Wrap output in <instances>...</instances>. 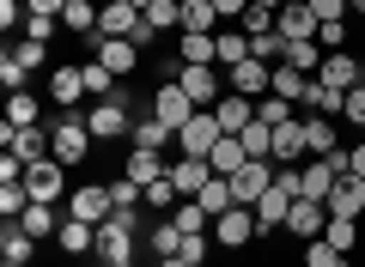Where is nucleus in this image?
Masks as SVG:
<instances>
[{"label":"nucleus","instance_id":"5701e85b","mask_svg":"<svg viewBox=\"0 0 365 267\" xmlns=\"http://www.w3.org/2000/svg\"><path fill=\"white\" fill-rule=\"evenodd\" d=\"M79 98H86V73L79 67H55L49 73V103L55 110H79Z\"/></svg>","mask_w":365,"mask_h":267},{"label":"nucleus","instance_id":"37998d69","mask_svg":"<svg viewBox=\"0 0 365 267\" xmlns=\"http://www.w3.org/2000/svg\"><path fill=\"white\" fill-rule=\"evenodd\" d=\"M237 140H244V152H250V158H268V152H274V127H268V122H250Z\"/></svg>","mask_w":365,"mask_h":267},{"label":"nucleus","instance_id":"774afa93","mask_svg":"<svg viewBox=\"0 0 365 267\" xmlns=\"http://www.w3.org/2000/svg\"><path fill=\"white\" fill-rule=\"evenodd\" d=\"M359 85H365V67H359Z\"/></svg>","mask_w":365,"mask_h":267},{"label":"nucleus","instance_id":"7ed1b4c3","mask_svg":"<svg viewBox=\"0 0 365 267\" xmlns=\"http://www.w3.org/2000/svg\"><path fill=\"white\" fill-rule=\"evenodd\" d=\"M220 140H225V127H220V115H213V110H195L189 122L177 127V152L182 158H207Z\"/></svg>","mask_w":365,"mask_h":267},{"label":"nucleus","instance_id":"72a5a7b5","mask_svg":"<svg viewBox=\"0 0 365 267\" xmlns=\"http://www.w3.org/2000/svg\"><path fill=\"white\" fill-rule=\"evenodd\" d=\"M61 25L73 31V37H98V0H67Z\"/></svg>","mask_w":365,"mask_h":267},{"label":"nucleus","instance_id":"bf43d9fd","mask_svg":"<svg viewBox=\"0 0 365 267\" xmlns=\"http://www.w3.org/2000/svg\"><path fill=\"white\" fill-rule=\"evenodd\" d=\"M19 37H37V43H49L55 37V19H25V31Z\"/></svg>","mask_w":365,"mask_h":267},{"label":"nucleus","instance_id":"79ce46f5","mask_svg":"<svg viewBox=\"0 0 365 267\" xmlns=\"http://www.w3.org/2000/svg\"><path fill=\"white\" fill-rule=\"evenodd\" d=\"M292 115H299V103H287V98H256V122H268V127H280V122H292Z\"/></svg>","mask_w":365,"mask_h":267},{"label":"nucleus","instance_id":"de8ad7c7","mask_svg":"<svg viewBox=\"0 0 365 267\" xmlns=\"http://www.w3.org/2000/svg\"><path fill=\"white\" fill-rule=\"evenodd\" d=\"M237 31H244V37H268L274 31V6H250V13L237 19Z\"/></svg>","mask_w":365,"mask_h":267},{"label":"nucleus","instance_id":"6ab92c4d","mask_svg":"<svg viewBox=\"0 0 365 267\" xmlns=\"http://www.w3.org/2000/svg\"><path fill=\"white\" fill-rule=\"evenodd\" d=\"M323 206H329V219H359L365 213V177H341Z\"/></svg>","mask_w":365,"mask_h":267},{"label":"nucleus","instance_id":"ddd939ff","mask_svg":"<svg viewBox=\"0 0 365 267\" xmlns=\"http://www.w3.org/2000/svg\"><path fill=\"white\" fill-rule=\"evenodd\" d=\"M61 177H67V164L61 158H43V164H25V189H31V201H61Z\"/></svg>","mask_w":365,"mask_h":267},{"label":"nucleus","instance_id":"a211bd4d","mask_svg":"<svg viewBox=\"0 0 365 267\" xmlns=\"http://www.w3.org/2000/svg\"><path fill=\"white\" fill-rule=\"evenodd\" d=\"M304 152H311V146H304V122H299V115L274 127V152H268V158H274L280 170H287V164H304Z\"/></svg>","mask_w":365,"mask_h":267},{"label":"nucleus","instance_id":"dca6fc26","mask_svg":"<svg viewBox=\"0 0 365 267\" xmlns=\"http://www.w3.org/2000/svg\"><path fill=\"white\" fill-rule=\"evenodd\" d=\"M177 61L213 67V61H220V31H177Z\"/></svg>","mask_w":365,"mask_h":267},{"label":"nucleus","instance_id":"f704fd0d","mask_svg":"<svg viewBox=\"0 0 365 267\" xmlns=\"http://www.w3.org/2000/svg\"><path fill=\"white\" fill-rule=\"evenodd\" d=\"M19 225H25L31 237H37V243H43V237H55V231H61V225H55V206H49V201H31L25 213H19Z\"/></svg>","mask_w":365,"mask_h":267},{"label":"nucleus","instance_id":"052dcab7","mask_svg":"<svg viewBox=\"0 0 365 267\" xmlns=\"http://www.w3.org/2000/svg\"><path fill=\"white\" fill-rule=\"evenodd\" d=\"M347 152H353V177H365V140H359V146H347Z\"/></svg>","mask_w":365,"mask_h":267},{"label":"nucleus","instance_id":"a19ab883","mask_svg":"<svg viewBox=\"0 0 365 267\" xmlns=\"http://www.w3.org/2000/svg\"><path fill=\"white\" fill-rule=\"evenodd\" d=\"M13 55H19V67H25V73H43V67H49V43H37V37H19Z\"/></svg>","mask_w":365,"mask_h":267},{"label":"nucleus","instance_id":"f3484780","mask_svg":"<svg viewBox=\"0 0 365 267\" xmlns=\"http://www.w3.org/2000/svg\"><path fill=\"white\" fill-rule=\"evenodd\" d=\"M292 201H299V194H292L287 182L274 177V189L256 201V225H262V231H287V213H292Z\"/></svg>","mask_w":365,"mask_h":267},{"label":"nucleus","instance_id":"f03ea898","mask_svg":"<svg viewBox=\"0 0 365 267\" xmlns=\"http://www.w3.org/2000/svg\"><path fill=\"white\" fill-rule=\"evenodd\" d=\"M86 127H91V140H128V134H134L128 98H91V110H86Z\"/></svg>","mask_w":365,"mask_h":267},{"label":"nucleus","instance_id":"f257e3e1","mask_svg":"<svg viewBox=\"0 0 365 267\" xmlns=\"http://www.w3.org/2000/svg\"><path fill=\"white\" fill-rule=\"evenodd\" d=\"M49 127H55V158H61L67 170H79V164H86V152H91V127H86V115H79V110H61Z\"/></svg>","mask_w":365,"mask_h":267},{"label":"nucleus","instance_id":"2f4dec72","mask_svg":"<svg viewBox=\"0 0 365 267\" xmlns=\"http://www.w3.org/2000/svg\"><path fill=\"white\" fill-rule=\"evenodd\" d=\"M207 164H213V177H237V170L250 164V152H244V140H237V134H225V140L207 152Z\"/></svg>","mask_w":365,"mask_h":267},{"label":"nucleus","instance_id":"cd10ccee","mask_svg":"<svg viewBox=\"0 0 365 267\" xmlns=\"http://www.w3.org/2000/svg\"><path fill=\"white\" fill-rule=\"evenodd\" d=\"M274 31H280L287 43H299V37H317L323 25H317L311 6H280V13H274Z\"/></svg>","mask_w":365,"mask_h":267},{"label":"nucleus","instance_id":"a878e982","mask_svg":"<svg viewBox=\"0 0 365 267\" xmlns=\"http://www.w3.org/2000/svg\"><path fill=\"white\" fill-rule=\"evenodd\" d=\"M55 243H61V255H91V249H98V225H86V219L67 213L61 231H55Z\"/></svg>","mask_w":365,"mask_h":267},{"label":"nucleus","instance_id":"4468645a","mask_svg":"<svg viewBox=\"0 0 365 267\" xmlns=\"http://www.w3.org/2000/svg\"><path fill=\"white\" fill-rule=\"evenodd\" d=\"M134 249H140V237H128V231H116V225H98V261L104 267H134Z\"/></svg>","mask_w":365,"mask_h":267},{"label":"nucleus","instance_id":"0eeeda50","mask_svg":"<svg viewBox=\"0 0 365 267\" xmlns=\"http://www.w3.org/2000/svg\"><path fill=\"white\" fill-rule=\"evenodd\" d=\"M67 213L86 219V225H104V219L116 213V201H110V182H79V189L67 194Z\"/></svg>","mask_w":365,"mask_h":267},{"label":"nucleus","instance_id":"338daca9","mask_svg":"<svg viewBox=\"0 0 365 267\" xmlns=\"http://www.w3.org/2000/svg\"><path fill=\"white\" fill-rule=\"evenodd\" d=\"M134 6H140V13H146V6H153V0H134Z\"/></svg>","mask_w":365,"mask_h":267},{"label":"nucleus","instance_id":"680f3d73","mask_svg":"<svg viewBox=\"0 0 365 267\" xmlns=\"http://www.w3.org/2000/svg\"><path fill=\"white\" fill-rule=\"evenodd\" d=\"M153 267H195V261H182V255H165V261H153Z\"/></svg>","mask_w":365,"mask_h":267},{"label":"nucleus","instance_id":"423d86ee","mask_svg":"<svg viewBox=\"0 0 365 267\" xmlns=\"http://www.w3.org/2000/svg\"><path fill=\"white\" fill-rule=\"evenodd\" d=\"M274 177H280V164H274V158H250V164L232 177V201H237V206H256L262 194L274 189Z\"/></svg>","mask_w":365,"mask_h":267},{"label":"nucleus","instance_id":"e2e57ef3","mask_svg":"<svg viewBox=\"0 0 365 267\" xmlns=\"http://www.w3.org/2000/svg\"><path fill=\"white\" fill-rule=\"evenodd\" d=\"M347 6H353V19H365V0H347Z\"/></svg>","mask_w":365,"mask_h":267},{"label":"nucleus","instance_id":"393cba45","mask_svg":"<svg viewBox=\"0 0 365 267\" xmlns=\"http://www.w3.org/2000/svg\"><path fill=\"white\" fill-rule=\"evenodd\" d=\"M359 67H365V61H353L347 49H335V55H323L317 79H323V85H335V91H353V85H359Z\"/></svg>","mask_w":365,"mask_h":267},{"label":"nucleus","instance_id":"c9c22d12","mask_svg":"<svg viewBox=\"0 0 365 267\" xmlns=\"http://www.w3.org/2000/svg\"><path fill=\"white\" fill-rule=\"evenodd\" d=\"M195 201L207 206V219H220V213H232V206H237V201H232V177H213L207 189L195 194Z\"/></svg>","mask_w":365,"mask_h":267},{"label":"nucleus","instance_id":"09e8293b","mask_svg":"<svg viewBox=\"0 0 365 267\" xmlns=\"http://www.w3.org/2000/svg\"><path fill=\"white\" fill-rule=\"evenodd\" d=\"M304 267H347V255H341V249H329V243L317 237V243H304Z\"/></svg>","mask_w":365,"mask_h":267},{"label":"nucleus","instance_id":"603ef678","mask_svg":"<svg viewBox=\"0 0 365 267\" xmlns=\"http://www.w3.org/2000/svg\"><path fill=\"white\" fill-rule=\"evenodd\" d=\"M182 261H195V267H207V231H182Z\"/></svg>","mask_w":365,"mask_h":267},{"label":"nucleus","instance_id":"39448f33","mask_svg":"<svg viewBox=\"0 0 365 267\" xmlns=\"http://www.w3.org/2000/svg\"><path fill=\"white\" fill-rule=\"evenodd\" d=\"M177 85L189 91L195 110H213V103L225 98V73H220V67H189V61H182V67H177Z\"/></svg>","mask_w":365,"mask_h":267},{"label":"nucleus","instance_id":"20e7f679","mask_svg":"<svg viewBox=\"0 0 365 267\" xmlns=\"http://www.w3.org/2000/svg\"><path fill=\"white\" fill-rule=\"evenodd\" d=\"M0 140H6V152H13L19 164L55 158V127H0Z\"/></svg>","mask_w":365,"mask_h":267},{"label":"nucleus","instance_id":"0e129e2a","mask_svg":"<svg viewBox=\"0 0 365 267\" xmlns=\"http://www.w3.org/2000/svg\"><path fill=\"white\" fill-rule=\"evenodd\" d=\"M250 6H274V13H280V0H250Z\"/></svg>","mask_w":365,"mask_h":267},{"label":"nucleus","instance_id":"f8f14e48","mask_svg":"<svg viewBox=\"0 0 365 267\" xmlns=\"http://www.w3.org/2000/svg\"><path fill=\"white\" fill-rule=\"evenodd\" d=\"M140 6L134 0H98V37H134L140 31Z\"/></svg>","mask_w":365,"mask_h":267},{"label":"nucleus","instance_id":"473e14b6","mask_svg":"<svg viewBox=\"0 0 365 267\" xmlns=\"http://www.w3.org/2000/svg\"><path fill=\"white\" fill-rule=\"evenodd\" d=\"M6 127H43V103L31 91H13L6 98Z\"/></svg>","mask_w":365,"mask_h":267},{"label":"nucleus","instance_id":"b1692460","mask_svg":"<svg viewBox=\"0 0 365 267\" xmlns=\"http://www.w3.org/2000/svg\"><path fill=\"white\" fill-rule=\"evenodd\" d=\"M299 122H304V146H311V158H329V152H341V134H335V122H329V115H304L299 110Z\"/></svg>","mask_w":365,"mask_h":267},{"label":"nucleus","instance_id":"7c9ffc66","mask_svg":"<svg viewBox=\"0 0 365 267\" xmlns=\"http://www.w3.org/2000/svg\"><path fill=\"white\" fill-rule=\"evenodd\" d=\"M170 140H177V134H170V127L165 122H158V115L153 110H146L140 115V122H134V134H128V146H140V152H165V146Z\"/></svg>","mask_w":365,"mask_h":267},{"label":"nucleus","instance_id":"e433bc0d","mask_svg":"<svg viewBox=\"0 0 365 267\" xmlns=\"http://www.w3.org/2000/svg\"><path fill=\"white\" fill-rule=\"evenodd\" d=\"M79 73H86V98H116V73H110L104 61H98V55H91V61H79Z\"/></svg>","mask_w":365,"mask_h":267},{"label":"nucleus","instance_id":"2eb2a0df","mask_svg":"<svg viewBox=\"0 0 365 267\" xmlns=\"http://www.w3.org/2000/svg\"><path fill=\"white\" fill-rule=\"evenodd\" d=\"M287 231H292L299 243H317V237L329 231V206H323V201H292V213H287Z\"/></svg>","mask_w":365,"mask_h":267},{"label":"nucleus","instance_id":"c756f323","mask_svg":"<svg viewBox=\"0 0 365 267\" xmlns=\"http://www.w3.org/2000/svg\"><path fill=\"white\" fill-rule=\"evenodd\" d=\"M122 177H134L146 189V182H158V177H170V164L158 152H140V146H128V158H122Z\"/></svg>","mask_w":365,"mask_h":267},{"label":"nucleus","instance_id":"4c0bfd02","mask_svg":"<svg viewBox=\"0 0 365 267\" xmlns=\"http://www.w3.org/2000/svg\"><path fill=\"white\" fill-rule=\"evenodd\" d=\"M323 243H329V249H341V255H353V249H359V219H329Z\"/></svg>","mask_w":365,"mask_h":267},{"label":"nucleus","instance_id":"13d9d810","mask_svg":"<svg viewBox=\"0 0 365 267\" xmlns=\"http://www.w3.org/2000/svg\"><path fill=\"white\" fill-rule=\"evenodd\" d=\"M31 6V19H61L67 13V0H25Z\"/></svg>","mask_w":365,"mask_h":267},{"label":"nucleus","instance_id":"bb28decb","mask_svg":"<svg viewBox=\"0 0 365 267\" xmlns=\"http://www.w3.org/2000/svg\"><path fill=\"white\" fill-rule=\"evenodd\" d=\"M311 85H317V79L299 73V67H287V61L274 67V98H287V103H299V110H304V103H311Z\"/></svg>","mask_w":365,"mask_h":267},{"label":"nucleus","instance_id":"412c9836","mask_svg":"<svg viewBox=\"0 0 365 267\" xmlns=\"http://www.w3.org/2000/svg\"><path fill=\"white\" fill-rule=\"evenodd\" d=\"M0 255H6V267H31V255H37V237H31L19 219H6V225H0Z\"/></svg>","mask_w":365,"mask_h":267},{"label":"nucleus","instance_id":"58836bf2","mask_svg":"<svg viewBox=\"0 0 365 267\" xmlns=\"http://www.w3.org/2000/svg\"><path fill=\"white\" fill-rule=\"evenodd\" d=\"M237 61H250V37H244V31H220V61H213V67L225 73V67H237Z\"/></svg>","mask_w":365,"mask_h":267},{"label":"nucleus","instance_id":"5fc2aeb1","mask_svg":"<svg viewBox=\"0 0 365 267\" xmlns=\"http://www.w3.org/2000/svg\"><path fill=\"white\" fill-rule=\"evenodd\" d=\"M317 43H323L329 55H335V49H347V19H335V25H323V31H317Z\"/></svg>","mask_w":365,"mask_h":267},{"label":"nucleus","instance_id":"9b49d317","mask_svg":"<svg viewBox=\"0 0 365 267\" xmlns=\"http://www.w3.org/2000/svg\"><path fill=\"white\" fill-rule=\"evenodd\" d=\"M225 91H244V98H268V91H274V67L250 55V61L225 67Z\"/></svg>","mask_w":365,"mask_h":267},{"label":"nucleus","instance_id":"49530a36","mask_svg":"<svg viewBox=\"0 0 365 267\" xmlns=\"http://www.w3.org/2000/svg\"><path fill=\"white\" fill-rule=\"evenodd\" d=\"M25 206H31V189H25V182H0V213L19 219Z\"/></svg>","mask_w":365,"mask_h":267},{"label":"nucleus","instance_id":"a18cd8bd","mask_svg":"<svg viewBox=\"0 0 365 267\" xmlns=\"http://www.w3.org/2000/svg\"><path fill=\"white\" fill-rule=\"evenodd\" d=\"M341 103H347V91H335V85H323V79H317L304 110H317V115H341Z\"/></svg>","mask_w":365,"mask_h":267},{"label":"nucleus","instance_id":"4d7b16f0","mask_svg":"<svg viewBox=\"0 0 365 267\" xmlns=\"http://www.w3.org/2000/svg\"><path fill=\"white\" fill-rule=\"evenodd\" d=\"M213 13H220V25H232V19L250 13V0H213Z\"/></svg>","mask_w":365,"mask_h":267},{"label":"nucleus","instance_id":"8fccbe9b","mask_svg":"<svg viewBox=\"0 0 365 267\" xmlns=\"http://www.w3.org/2000/svg\"><path fill=\"white\" fill-rule=\"evenodd\" d=\"M110 201H116V206H140L146 189H140L134 177H110Z\"/></svg>","mask_w":365,"mask_h":267},{"label":"nucleus","instance_id":"69168bd1","mask_svg":"<svg viewBox=\"0 0 365 267\" xmlns=\"http://www.w3.org/2000/svg\"><path fill=\"white\" fill-rule=\"evenodd\" d=\"M280 6H311V0H280Z\"/></svg>","mask_w":365,"mask_h":267},{"label":"nucleus","instance_id":"ea45409f","mask_svg":"<svg viewBox=\"0 0 365 267\" xmlns=\"http://www.w3.org/2000/svg\"><path fill=\"white\" fill-rule=\"evenodd\" d=\"M182 31H220L213 0H182Z\"/></svg>","mask_w":365,"mask_h":267},{"label":"nucleus","instance_id":"c85d7f7f","mask_svg":"<svg viewBox=\"0 0 365 267\" xmlns=\"http://www.w3.org/2000/svg\"><path fill=\"white\" fill-rule=\"evenodd\" d=\"M146 249H153V261H165V255L182 249V231H177V219H170V213H158L153 225H146Z\"/></svg>","mask_w":365,"mask_h":267},{"label":"nucleus","instance_id":"3c124183","mask_svg":"<svg viewBox=\"0 0 365 267\" xmlns=\"http://www.w3.org/2000/svg\"><path fill=\"white\" fill-rule=\"evenodd\" d=\"M25 79H31V73L19 67V55L6 49V55H0V85H6V98H13V91H25Z\"/></svg>","mask_w":365,"mask_h":267},{"label":"nucleus","instance_id":"6e6552de","mask_svg":"<svg viewBox=\"0 0 365 267\" xmlns=\"http://www.w3.org/2000/svg\"><path fill=\"white\" fill-rule=\"evenodd\" d=\"M153 115L170 127V134H177V127L195 115V103H189V91H182L177 79H158V85H153Z\"/></svg>","mask_w":365,"mask_h":267},{"label":"nucleus","instance_id":"c03bdc74","mask_svg":"<svg viewBox=\"0 0 365 267\" xmlns=\"http://www.w3.org/2000/svg\"><path fill=\"white\" fill-rule=\"evenodd\" d=\"M170 219H177V231H207V225H213L201 201H177V206H170Z\"/></svg>","mask_w":365,"mask_h":267},{"label":"nucleus","instance_id":"1a4fd4ad","mask_svg":"<svg viewBox=\"0 0 365 267\" xmlns=\"http://www.w3.org/2000/svg\"><path fill=\"white\" fill-rule=\"evenodd\" d=\"M250 237H262L256 206H232V213H220V219H213V243H220V249H244Z\"/></svg>","mask_w":365,"mask_h":267},{"label":"nucleus","instance_id":"6e6d98bb","mask_svg":"<svg viewBox=\"0 0 365 267\" xmlns=\"http://www.w3.org/2000/svg\"><path fill=\"white\" fill-rule=\"evenodd\" d=\"M341 115H347L353 127H365V85H353V91H347V103H341Z\"/></svg>","mask_w":365,"mask_h":267},{"label":"nucleus","instance_id":"4be33fe9","mask_svg":"<svg viewBox=\"0 0 365 267\" xmlns=\"http://www.w3.org/2000/svg\"><path fill=\"white\" fill-rule=\"evenodd\" d=\"M213 115H220L225 134H244V127L256 122V98H244V91H225V98L213 103Z\"/></svg>","mask_w":365,"mask_h":267},{"label":"nucleus","instance_id":"9d476101","mask_svg":"<svg viewBox=\"0 0 365 267\" xmlns=\"http://www.w3.org/2000/svg\"><path fill=\"white\" fill-rule=\"evenodd\" d=\"M91 55H98V61H104L116 79H128L134 67H140L146 49H140V43H128V37H91Z\"/></svg>","mask_w":365,"mask_h":267},{"label":"nucleus","instance_id":"864d4df0","mask_svg":"<svg viewBox=\"0 0 365 267\" xmlns=\"http://www.w3.org/2000/svg\"><path fill=\"white\" fill-rule=\"evenodd\" d=\"M311 13H317V25H335V19H347L353 6L347 0H311Z\"/></svg>","mask_w":365,"mask_h":267},{"label":"nucleus","instance_id":"aec40b11","mask_svg":"<svg viewBox=\"0 0 365 267\" xmlns=\"http://www.w3.org/2000/svg\"><path fill=\"white\" fill-rule=\"evenodd\" d=\"M170 182H177L182 201H195V194L213 182V164H207V158H177V164H170Z\"/></svg>","mask_w":365,"mask_h":267}]
</instances>
